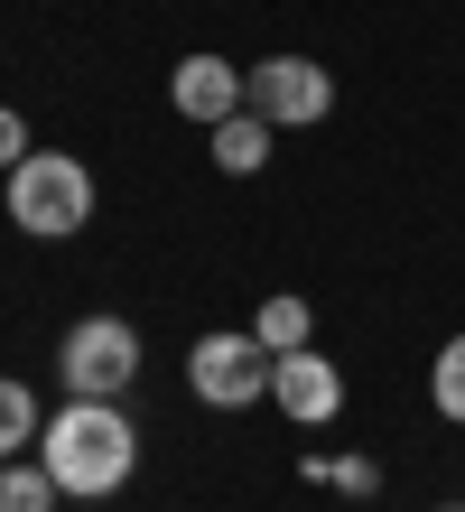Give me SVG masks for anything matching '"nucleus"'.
<instances>
[{
	"label": "nucleus",
	"instance_id": "1",
	"mask_svg": "<svg viewBox=\"0 0 465 512\" xmlns=\"http://www.w3.org/2000/svg\"><path fill=\"white\" fill-rule=\"evenodd\" d=\"M38 466H47L66 494H112V485H131V466H140V429H131L112 401H66V410L47 419Z\"/></svg>",
	"mask_w": 465,
	"mask_h": 512
},
{
	"label": "nucleus",
	"instance_id": "2",
	"mask_svg": "<svg viewBox=\"0 0 465 512\" xmlns=\"http://www.w3.org/2000/svg\"><path fill=\"white\" fill-rule=\"evenodd\" d=\"M10 224L38 233V243H66V233L93 224V168L66 159V149H28L10 168Z\"/></svg>",
	"mask_w": 465,
	"mask_h": 512
},
{
	"label": "nucleus",
	"instance_id": "3",
	"mask_svg": "<svg viewBox=\"0 0 465 512\" xmlns=\"http://www.w3.org/2000/svg\"><path fill=\"white\" fill-rule=\"evenodd\" d=\"M140 382V326L131 317H75L66 326V391L75 401H121Z\"/></svg>",
	"mask_w": 465,
	"mask_h": 512
},
{
	"label": "nucleus",
	"instance_id": "4",
	"mask_svg": "<svg viewBox=\"0 0 465 512\" xmlns=\"http://www.w3.org/2000/svg\"><path fill=\"white\" fill-rule=\"evenodd\" d=\"M270 373H279V354L252 336V326H224V336H196V354H186V382H196V401L205 410H242V401H261L270 391Z\"/></svg>",
	"mask_w": 465,
	"mask_h": 512
},
{
	"label": "nucleus",
	"instance_id": "5",
	"mask_svg": "<svg viewBox=\"0 0 465 512\" xmlns=\"http://www.w3.org/2000/svg\"><path fill=\"white\" fill-rule=\"evenodd\" d=\"M252 112L279 122V131H307V122L335 112V75L317 66V56H261L252 66Z\"/></svg>",
	"mask_w": 465,
	"mask_h": 512
},
{
	"label": "nucleus",
	"instance_id": "6",
	"mask_svg": "<svg viewBox=\"0 0 465 512\" xmlns=\"http://www.w3.org/2000/svg\"><path fill=\"white\" fill-rule=\"evenodd\" d=\"M168 103L186 112V122H233L242 103H252V75L242 66H224V56H177V75H168Z\"/></svg>",
	"mask_w": 465,
	"mask_h": 512
},
{
	"label": "nucleus",
	"instance_id": "7",
	"mask_svg": "<svg viewBox=\"0 0 465 512\" xmlns=\"http://www.w3.org/2000/svg\"><path fill=\"white\" fill-rule=\"evenodd\" d=\"M270 401L298 419V429H317V419L345 410V373L326 364L317 345H298V354H279V373H270Z\"/></svg>",
	"mask_w": 465,
	"mask_h": 512
},
{
	"label": "nucleus",
	"instance_id": "8",
	"mask_svg": "<svg viewBox=\"0 0 465 512\" xmlns=\"http://www.w3.org/2000/svg\"><path fill=\"white\" fill-rule=\"evenodd\" d=\"M270 131L279 122H261V112L242 103L233 122H214V168H224V177H261L270 168Z\"/></svg>",
	"mask_w": 465,
	"mask_h": 512
},
{
	"label": "nucleus",
	"instance_id": "9",
	"mask_svg": "<svg viewBox=\"0 0 465 512\" xmlns=\"http://www.w3.org/2000/svg\"><path fill=\"white\" fill-rule=\"evenodd\" d=\"M252 336H261L270 354H298L307 336H317V308H307V298H261V317H252Z\"/></svg>",
	"mask_w": 465,
	"mask_h": 512
},
{
	"label": "nucleus",
	"instance_id": "10",
	"mask_svg": "<svg viewBox=\"0 0 465 512\" xmlns=\"http://www.w3.org/2000/svg\"><path fill=\"white\" fill-rule=\"evenodd\" d=\"M56 475L47 466H0V512H56Z\"/></svg>",
	"mask_w": 465,
	"mask_h": 512
},
{
	"label": "nucleus",
	"instance_id": "11",
	"mask_svg": "<svg viewBox=\"0 0 465 512\" xmlns=\"http://www.w3.org/2000/svg\"><path fill=\"white\" fill-rule=\"evenodd\" d=\"M28 438H38V401H28V382H0V457Z\"/></svg>",
	"mask_w": 465,
	"mask_h": 512
},
{
	"label": "nucleus",
	"instance_id": "12",
	"mask_svg": "<svg viewBox=\"0 0 465 512\" xmlns=\"http://www.w3.org/2000/svg\"><path fill=\"white\" fill-rule=\"evenodd\" d=\"M428 401H438L447 419H465V336L438 354V373H428Z\"/></svg>",
	"mask_w": 465,
	"mask_h": 512
},
{
	"label": "nucleus",
	"instance_id": "13",
	"mask_svg": "<svg viewBox=\"0 0 465 512\" xmlns=\"http://www.w3.org/2000/svg\"><path fill=\"white\" fill-rule=\"evenodd\" d=\"M326 485L363 503V494H382V466H372V457H326Z\"/></svg>",
	"mask_w": 465,
	"mask_h": 512
},
{
	"label": "nucleus",
	"instance_id": "14",
	"mask_svg": "<svg viewBox=\"0 0 465 512\" xmlns=\"http://www.w3.org/2000/svg\"><path fill=\"white\" fill-rule=\"evenodd\" d=\"M28 159V122H19V112H0V177H10Z\"/></svg>",
	"mask_w": 465,
	"mask_h": 512
},
{
	"label": "nucleus",
	"instance_id": "15",
	"mask_svg": "<svg viewBox=\"0 0 465 512\" xmlns=\"http://www.w3.org/2000/svg\"><path fill=\"white\" fill-rule=\"evenodd\" d=\"M438 512H465V503H438Z\"/></svg>",
	"mask_w": 465,
	"mask_h": 512
}]
</instances>
